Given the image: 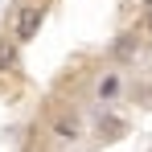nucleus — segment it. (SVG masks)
I'll return each instance as SVG.
<instances>
[{
  "label": "nucleus",
  "instance_id": "nucleus-1",
  "mask_svg": "<svg viewBox=\"0 0 152 152\" xmlns=\"http://www.w3.org/2000/svg\"><path fill=\"white\" fill-rule=\"evenodd\" d=\"M37 25H41V8H37V4H25L21 17H17V41H33Z\"/></svg>",
  "mask_w": 152,
  "mask_h": 152
},
{
  "label": "nucleus",
  "instance_id": "nucleus-2",
  "mask_svg": "<svg viewBox=\"0 0 152 152\" xmlns=\"http://www.w3.org/2000/svg\"><path fill=\"white\" fill-rule=\"evenodd\" d=\"M132 53H136V37L127 33V37H119V41H115V58H119V62H127Z\"/></svg>",
  "mask_w": 152,
  "mask_h": 152
},
{
  "label": "nucleus",
  "instance_id": "nucleus-3",
  "mask_svg": "<svg viewBox=\"0 0 152 152\" xmlns=\"http://www.w3.org/2000/svg\"><path fill=\"white\" fill-rule=\"evenodd\" d=\"M12 62H17V45L12 41H0V70H8Z\"/></svg>",
  "mask_w": 152,
  "mask_h": 152
},
{
  "label": "nucleus",
  "instance_id": "nucleus-4",
  "mask_svg": "<svg viewBox=\"0 0 152 152\" xmlns=\"http://www.w3.org/2000/svg\"><path fill=\"white\" fill-rule=\"evenodd\" d=\"M115 91H119V78H115V74H107V78L99 82V99H111Z\"/></svg>",
  "mask_w": 152,
  "mask_h": 152
},
{
  "label": "nucleus",
  "instance_id": "nucleus-5",
  "mask_svg": "<svg viewBox=\"0 0 152 152\" xmlns=\"http://www.w3.org/2000/svg\"><path fill=\"white\" fill-rule=\"evenodd\" d=\"M58 136H62V140H74V136H78V127H74V124H66V119H62V124H58Z\"/></svg>",
  "mask_w": 152,
  "mask_h": 152
},
{
  "label": "nucleus",
  "instance_id": "nucleus-6",
  "mask_svg": "<svg viewBox=\"0 0 152 152\" xmlns=\"http://www.w3.org/2000/svg\"><path fill=\"white\" fill-rule=\"evenodd\" d=\"M148 33H152V4H148Z\"/></svg>",
  "mask_w": 152,
  "mask_h": 152
}]
</instances>
